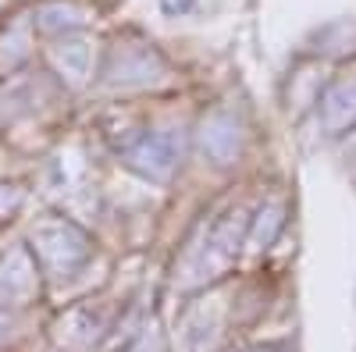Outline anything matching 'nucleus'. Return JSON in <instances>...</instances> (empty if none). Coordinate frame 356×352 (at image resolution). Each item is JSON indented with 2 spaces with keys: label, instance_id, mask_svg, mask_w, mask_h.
I'll list each match as a JSON object with an SVG mask.
<instances>
[{
  "label": "nucleus",
  "instance_id": "1",
  "mask_svg": "<svg viewBox=\"0 0 356 352\" xmlns=\"http://www.w3.org/2000/svg\"><path fill=\"white\" fill-rule=\"evenodd\" d=\"M33 256L43 271L65 278L89 260V239L72 221H43L33 228Z\"/></svg>",
  "mask_w": 356,
  "mask_h": 352
},
{
  "label": "nucleus",
  "instance_id": "2",
  "mask_svg": "<svg viewBox=\"0 0 356 352\" xmlns=\"http://www.w3.org/2000/svg\"><path fill=\"white\" fill-rule=\"evenodd\" d=\"M178 157H182V146L171 132H150L129 150V164L150 182H168L178 167Z\"/></svg>",
  "mask_w": 356,
  "mask_h": 352
},
{
  "label": "nucleus",
  "instance_id": "3",
  "mask_svg": "<svg viewBox=\"0 0 356 352\" xmlns=\"http://www.w3.org/2000/svg\"><path fill=\"white\" fill-rule=\"evenodd\" d=\"M40 292V271L36 256L25 246L0 256V299L4 303H25Z\"/></svg>",
  "mask_w": 356,
  "mask_h": 352
},
{
  "label": "nucleus",
  "instance_id": "4",
  "mask_svg": "<svg viewBox=\"0 0 356 352\" xmlns=\"http://www.w3.org/2000/svg\"><path fill=\"white\" fill-rule=\"evenodd\" d=\"M111 82H150L161 72V57L146 43H122V50L111 53Z\"/></svg>",
  "mask_w": 356,
  "mask_h": 352
},
{
  "label": "nucleus",
  "instance_id": "5",
  "mask_svg": "<svg viewBox=\"0 0 356 352\" xmlns=\"http://www.w3.org/2000/svg\"><path fill=\"white\" fill-rule=\"evenodd\" d=\"M54 57V65L57 72H61V78H68L72 85H82L86 75H89V47L82 40H65V43H57L50 50Z\"/></svg>",
  "mask_w": 356,
  "mask_h": 352
},
{
  "label": "nucleus",
  "instance_id": "6",
  "mask_svg": "<svg viewBox=\"0 0 356 352\" xmlns=\"http://www.w3.org/2000/svg\"><path fill=\"white\" fill-rule=\"evenodd\" d=\"M36 25L40 28H50V33H61V28L68 33V28L82 25V15L72 4H47V8L36 11Z\"/></svg>",
  "mask_w": 356,
  "mask_h": 352
},
{
  "label": "nucleus",
  "instance_id": "7",
  "mask_svg": "<svg viewBox=\"0 0 356 352\" xmlns=\"http://www.w3.org/2000/svg\"><path fill=\"white\" fill-rule=\"evenodd\" d=\"M11 328H15V320H11V313L0 306V345H4L8 338H11Z\"/></svg>",
  "mask_w": 356,
  "mask_h": 352
},
{
  "label": "nucleus",
  "instance_id": "8",
  "mask_svg": "<svg viewBox=\"0 0 356 352\" xmlns=\"http://www.w3.org/2000/svg\"><path fill=\"white\" fill-rule=\"evenodd\" d=\"M161 4H164V11H168V15H178V11H189V8L196 4V0H161Z\"/></svg>",
  "mask_w": 356,
  "mask_h": 352
}]
</instances>
